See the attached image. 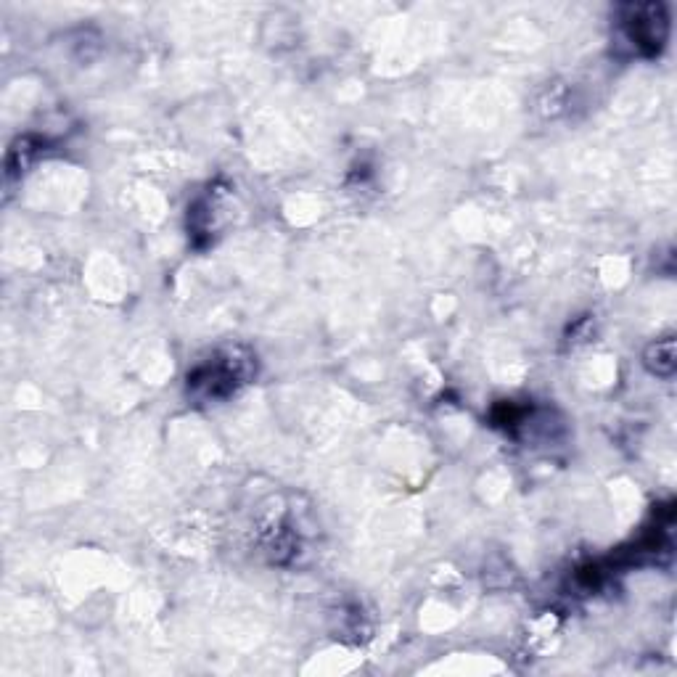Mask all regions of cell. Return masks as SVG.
Returning a JSON list of instances; mask_svg holds the SVG:
<instances>
[{"label":"cell","mask_w":677,"mask_h":677,"mask_svg":"<svg viewBox=\"0 0 677 677\" xmlns=\"http://www.w3.org/2000/svg\"><path fill=\"white\" fill-rule=\"evenodd\" d=\"M627 35L633 40L638 48L654 56L664 48V40H667V32H670V22H667V14H664L662 6H630L627 8Z\"/></svg>","instance_id":"1"},{"label":"cell","mask_w":677,"mask_h":677,"mask_svg":"<svg viewBox=\"0 0 677 677\" xmlns=\"http://www.w3.org/2000/svg\"><path fill=\"white\" fill-rule=\"evenodd\" d=\"M646 365L656 376H670L675 371V339H662L648 347Z\"/></svg>","instance_id":"2"}]
</instances>
